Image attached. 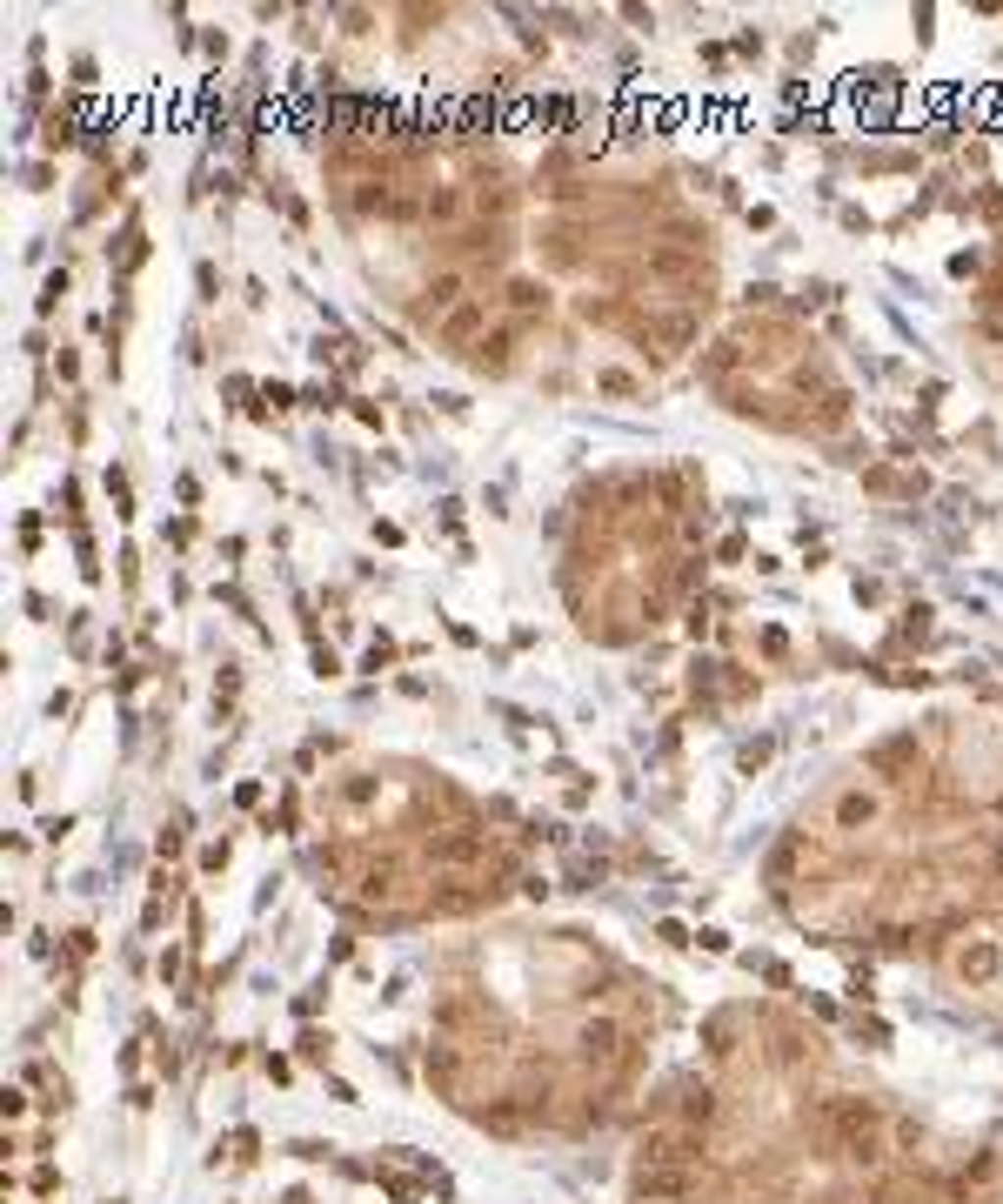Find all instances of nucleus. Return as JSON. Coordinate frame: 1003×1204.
<instances>
[{"label":"nucleus","instance_id":"f257e3e1","mask_svg":"<svg viewBox=\"0 0 1003 1204\" xmlns=\"http://www.w3.org/2000/svg\"><path fill=\"white\" fill-rule=\"evenodd\" d=\"M836 817H843V824H870V817H877V803H870V796H843V810H836Z\"/></svg>","mask_w":1003,"mask_h":1204},{"label":"nucleus","instance_id":"f03ea898","mask_svg":"<svg viewBox=\"0 0 1003 1204\" xmlns=\"http://www.w3.org/2000/svg\"><path fill=\"white\" fill-rule=\"evenodd\" d=\"M462 295V281L455 275H442V281H428V308H448V301Z\"/></svg>","mask_w":1003,"mask_h":1204},{"label":"nucleus","instance_id":"7ed1b4c3","mask_svg":"<svg viewBox=\"0 0 1003 1204\" xmlns=\"http://www.w3.org/2000/svg\"><path fill=\"white\" fill-rule=\"evenodd\" d=\"M469 328H476V308H455V315H448V335L462 341V335H469Z\"/></svg>","mask_w":1003,"mask_h":1204},{"label":"nucleus","instance_id":"20e7f679","mask_svg":"<svg viewBox=\"0 0 1003 1204\" xmlns=\"http://www.w3.org/2000/svg\"><path fill=\"white\" fill-rule=\"evenodd\" d=\"M542 301H549V295H542L535 281H516V308H542Z\"/></svg>","mask_w":1003,"mask_h":1204}]
</instances>
